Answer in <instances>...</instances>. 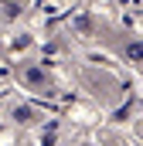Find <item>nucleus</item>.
Instances as JSON below:
<instances>
[{"mask_svg":"<svg viewBox=\"0 0 143 146\" xmlns=\"http://www.w3.org/2000/svg\"><path fill=\"white\" fill-rule=\"evenodd\" d=\"M130 58H143V44H130Z\"/></svg>","mask_w":143,"mask_h":146,"instance_id":"nucleus-1","label":"nucleus"}]
</instances>
